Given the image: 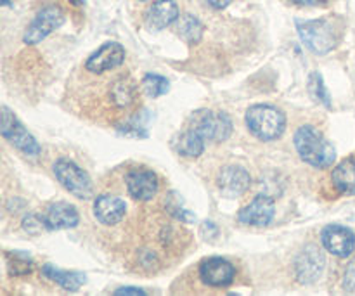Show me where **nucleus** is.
<instances>
[{"label":"nucleus","mask_w":355,"mask_h":296,"mask_svg":"<svg viewBox=\"0 0 355 296\" xmlns=\"http://www.w3.org/2000/svg\"><path fill=\"white\" fill-rule=\"evenodd\" d=\"M297 31L309 51L318 55H324L331 52L342 40L343 23L336 16L297 21Z\"/></svg>","instance_id":"1"},{"label":"nucleus","mask_w":355,"mask_h":296,"mask_svg":"<svg viewBox=\"0 0 355 296\" xmlns=\"http://www.w3.org/2000/svg\"><path fill=\"white\" fill-rule=\"evenodd\" d=\"M295 149L298 156L314 168H328L335 163L336 151L331 142L322 135L319 128L312 125H302L295 132Z\"/></svg>","instance_id":"2"},{"label":"nucleus","mask_w":355,"mask_h":296,"mask_svg":"<svg viewBox=\"0 0 355 296\" xmlns=\"http://www.w3.org/2000/svg\"><path fill=\"white\" fill-rule=\"evenodd\" d=\"M245 121L248 130L263 142L276 141L286 130L284 113L279 107L270 106V104H255V106L248 107Z\"/></svg>","instance_id":"3"},{"label":"nucleus","mask_w":355,"mask_h":296,"mask_svg":"<svg viewBox=\"0 0 355 296\" xmlns=\"http://www.w3.org/2000/svg\"><path fill=\"white\" fill-rule=\"evenodd\" d=\"M52 172H54L58 182L78 200L85 201L94 196V184L90 180L89 173L80 168L71 159H55L54 165H52Z\"/></svg>","instance_id":"4"},{"label":"nucleus","mask_w":355,"mask_h":296,"mask_svg":"<svg viewBox=\"0 0 355 296\" xmlns=\"http://www.w3.org/2000/svg\"><path fill=\"white\" fill-rule=\"evenodd\" d=\"M0 132H2L6 141H9L17 151L24 153L26 156H38L42 153V148L37 142V139L24 128V125L17 120L16 114L7 106H2Z\"/></svg>","instance_id":"5"},{"label":"nucleus","mask_w":355,"mask_h":296,"mask_svg":"<svg viewBox=\"0 0 355 296\" xmlns=\"http://www.w3.org/2000/svg\"><path fill=\"white\" fill-rule=\"evenodd\" d=\"M66 16L64 10L59 6H47L37 12L30 24H28L26 31L23 35V40L26 45H37L44 40L45 37L61 28L64 24Z\"/></svg>","instance_id":"6"},{"label":"nucleus","mask_w":355,"mask_h":296,"mask_svg":"<svg viewBox=\"0 0 355 296\" xmlns=\"http://www.w3.org/2000/svg\"><path fill=\"white\" fill-rule=\"evenodd\" d=\"M125 47L118 42H106L101 45L96 52L89 55L85 61V71L94 76L106 75V73L114 71L125 62Z\"/></svg>","instance_id":"7"},{"label":"nucleus","mask_w":355,"mask_h":296,"mask_svg":"<svg viewBox=\"0 0 355 296\" xmlns=\"http://www.w3.org/2000/svg\"><path fill=\"white\" fill-rule=\"evenodd\" d=\"M236 267L229 260L211 256L205 259L198 267V276L201 283L208 288H229L236 281Z\"/></svg>","instance_id":"8"},{"label":"nucleus","mask_w":355,"mask_h":296,"mask_svg":"<svg viewBox=\"0 0 355 296\" xmlns=\"http://www.w3.org/2000/svg\"><path fill=\"white\" fill-rule=\"evenodd\" d=\"M193 128L207 142H224L232 134V120L222 111H205Z\"/></svg>","instance_id":"9"},{"label":"nucleus","mask_w":355,"mask_h":296,"mask_svg":"<svg viewBox=\"0 0 355 296\" xmlns=\"http://www.w3.org/2000/svg\"><path fill=\"white\" fill-rule=\"evenodd\" d=\"M125 186L127 193L134 201L148 203L159 191V180L155 172L148 168H135L125 175Z\"/></svg>","instance_id":"10"},{"label":"nucleus","mask_w":355,"mask_h":296,"mask_svg":"<svg viewBox=\"0 0 355 296\" xmlns=\"http://www.w3.org/2000/svg\"><path fill=\"white\" fill-rule=\"evenodd\" d=\"M321 245L333 256L347 259L355 250V234L352 229L345 227V225H326L321 232Z\"/></svg>","instance_id":"11"},{"label":"nucleus","mask_w":355,"mask_h":296,"mask_svg":"<svg viewBox=\"0 0 355 296\" xmlns=\"http://www.w3.org/2000/svg\"><path fill=\"white\" fill-rule=\"evenodd\" d=\"M250 186H252V177H250L248 170L243 168L241 165L222 166L217 175L218 191H220L222 196L231 198V200L246 194Z\"/></svg>","instance_id":"12"},{"label":"nucleus","mask_w":355,"mask_h":296,"mask_svg":"<svg viewBox=\"0 0 355 296\" xmlns=\"http://www.w3.org/2000/svg\"><path fill=\"white\" fill-rule=\"evenodd\" d=\"M324 265L326 259L321 250L314 245L305 246L295 260V276H297L298 283L312 284L321 277Z\"/></svg>","instance_id":"13"},{"label":"nucleus","mask_w":355,"mask_h":296,"mask_svg":"<svg viewBox=\"0 0 355 296\" xmlns=\"http://www.w3.org/2000/svg\"><path fill=\"white\" fill-rule=\"evenodd\" d=\"M274 215H276V203L272 198L259 194L239 210L238 220L252 227H266L272 222Z\"/></svg>","instance_id":"14"},{"label":"nucleus","mask_w":355,"mask_h":296,"mask_svg":"<svg viewBox=\"0 0 355 296\" xmlns=\"http://www.w3.org/2000/svg\"><path fill=\"white\" fill-rule=\"evenodd\" d=\"M92 211L99 224L113 227V225L120 224L127 215V203L113 194H101L94 201Z\"/></svg>","instance_id":"15"},{"label":"nucleus","mask_w":355,"mask_h":296,"mask_svg":"<svg viewBox=\"0 0 355 296\" xmlns=\"http://www.w3.org/2000/svg\"><path fill=\"white\" fill-rule=\"evenodd\" d=\"M180 17L179 6L175 0H155L144 12V24L149 30H165L170 24L177 23Z\"/></svg>","instance_id":"16"},{"label":"nucleus","mask_w":355,"mask_h":296,"mask_svg":"<svg viewBox=\"0 0 355 296\" xmlns=\"http://www.w3.org/2000/svg\"><path fill=\"white\" fill-rule=\"evenodd\" d=\"M45 225L49 231H61V229H73L80 224V215L73 204L59 201L52 203L44 214Z\"/></svg>","instance_id":"17"},{"label":"nucleus","mask_w":355,"mask_h":296,"mask_svg":"<svg viewBox=\"0 0 355 296\" xmlns=\"http://www.w3.org/2000/svg\"><path fill=\"white\" fill-rule=\"evenodd\" d=\"M331 184L338 193L355 194V158H345L333 168Z\"/></svg>","instance_id":"18"},{"label":"nucleus","mask_w":355,"mask_h":296,"mask_svg":"<svg viewBox=\"0 0 355 296\" xmlns=\"http://www.w3.org/2000/svg\"><path fill=\"white\" fill-rule=\"evenodd\" d=\"M42 274H44V277H47L49 281H52V283H55L59 288H62L66 291H78V288L85 283V276L83 274L61 270L52 265V263L42 265Z\"/></svg>","instance_id":"19"},{"label":"nucleus","mask_w":355,"mask_h":296,"mask_svg":"<svg viewBox=\"0 0 355 296\" xmlns=\"http://www.w3.org/2000/svg\"><path fill=\"white\" fill-rule=\"evenodd\" d=\"M175 24L177 35H179L186 44H200L201 38H203L205 35V24L201 23L196 16H193V14H182V16L177 19Z\"/></svg>","instance_id":"20"},{"label":"nucleus","mask_w":355,"mask_h":296,"mask_svg":"<svg viewBox=\"0 0 355 296\" xmlns=\"http://www.w3.org/2000/svg\"><path fill=\"white\" fill-rule=\"evenodd\" d=\"M205 144H207V141L191 127L189 130L179 135L175 149L180 156H184V158H198V156L203 155Z\"/></svg>","instance_id":"21"},{"label":"nucleus","mask_w":355,"mask_h":296,"mask_svg":"<svg viewBox=\"0 0 355 296\" xmlns=\"http://www.w3.org/2000/svg\"><path fill=\"white\" fill-rule=\"evenodd\" d=\"M142 92L148 94L149 97H159L165 96L170 89V82L165 76L158 75V73H146L141 80Z\"/></svg>","instance_id":"22"},{"label":"nucleus","mask_w":355,"mask_h":296,"mask_svg":"<svg viewBox=\"0 0 355 296\" xmlns=\"http://www.w3.org/2000/svg\"><path fill=\"white\" fill-rule=\"evenodd\" d=\"M307 89H309V94H311L312 99H314L315 103L322 104V106L328 107V110L331 107V96H329L328 89H326L324 80H322V76L319 75L318 71L311 73V76H309Z\"/></svg>","instance_id":"23"},{"label":"nucleus","mask_w":355,"mask_h":296,"mask_svg":"<svg viewBox=\"0 0 355 296\" xmlns=\"http://www.w3.org/2000/svg\"><path fill=\"white\" fill-rule=\"evenodd\" d=\"M12 259H7V267H9V272L12 276H26L31 272V265H33V260L26 255V253L14 252L9 253Z\"/></svg>","instance_id":"24"},{"label":"nucleus","mask_w":355,"mask_h":296,"mask_svg":"<svg viewBox=\"0 0 355 296\" xmlns=\"http://www.w3.org/2000/svg\"><path fill=\"white\" fill-rule=\"evenodd\" d=\"M172 200L173 198H172V194H170V198L166 200V214L170 215V218H175V220H180V222H193L194 218H196L193 214H191V211H187L186 208L180 204L177 194H175V201H172Z\"/></svg>","instance_id":"25"},{"label":"nucleus","mask_w":355,"mask_h":296,"mask_svg":"<svg viewBox=\"0 0 355 296\" xmlns=\"http://www.w3.org/2000/svg\"><path fill=\"white\" fill-rule=\"evenodd\" d=\"M23 229L28 232V234H40V232L49 231L47 225H45L44 215L30 214L23 218Z\"/></svg>","instance_id":"26"},{"label":"nucleus","mask_w":355,"mask_h":296,"mask_svg":"<svg viewBox=\"0 0 355 296\" xmlns=\"http://www.w3.org/2000/svg\"><path fill=\"white\" fill-rule=\"evenodd\" d=\"M343 290L347 293L355 295V259L350 260L345 269V274H343Z\"/></svg>","instance_id":"27"},{"label":"nucleus","mask_w":355,"mask_h":296,"mask_svg":"<svg viewBox=\"0 0 355 296\" xmlns=\"http://www.w3.org/2000/svg\"><path fill=\"white\" fill-rule=\"evenodd\" d=\"M291 2L302 7H322L328 3V0H291Z\"/></svg>","instance_id":"28"},{"label":"nucleus","mask_w":355,"mask_h":296,"mask_svg":"<svg viewBox=\"0 0 355 296\" xmlns=\"http://www.w3.org/2000/svg\"><path fill=\"white\" fill-rule=\"evenodd\" d=\"M203 2L207 3V6H210L211 9L222 10V9H225V7H227L232 0H203Z\"/></svg>","instance_id":"29"},{"label":"nucleus","mask_w":355,"mask_h":296,"mask_svg":"<svg viewBox=\"0 0 355 296\" xmlns=\"http://www.w3.org/2000/svg\"><path fill=\"white\" fill-rule=\"evenodd\" d=\"M114 295H148L144 290H139V288H120V290L114 291Z\"/></svg>","instance_id":"30"},{"label":"nucleus","mask_w":355,"mask_h":296,"mask_svg":"<svg viewBox=\"0 0 355 296\" xmlns=\"http://www.w3.org/2000/svg\"><path fill=\"white\" fill-rule=\"evenodd\" d=\"M66 2L73 3V6H83V3H85V0H66Z\"/></svg>","instance_id":"31"},{"label":"nucleus","mask_w":355,"mask_h":296,"mask_svg":"<svg viewBox=\"0 0 355 296\" xmlns=\"http://www.w3.org/2000/svg\"><path fill=\"white\" fill-rule=\"evenodd\" d=\"M0 3H2L3 7H7V6H10V0H0Z\"/></svg>","instance_id":"32"},{"label":"nucleus","mask_w":355,"mask_h":296,"mask_svg":"<svg viewBox=\"0 0 355 296\" xmlns=\"http://www.w3.org/2000/svg\"><path fill=\"white\" fill-rule=\"evenodd\" d=\"M141 2H148V0H141Z\"/></svg>","instance_id":"33"}]
</instances>
